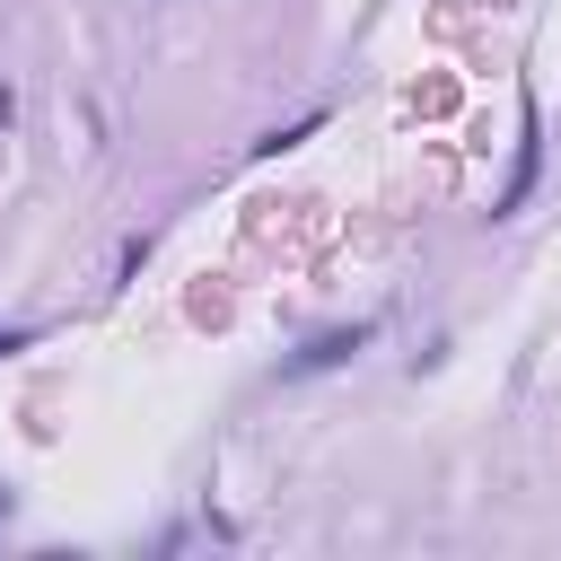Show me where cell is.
I'll return each instance as SVG.
<instances>
[{
    "instance_id": "obj_1",
    "label": "cell",
    "mask_w": 561,
    "mask_h": 561,
    "mask_svg": "<svg viewBox=\"0 0 561 561\" xmlns=\"http://www.w3.org/2000/svg\"><path fill=\"white\" fill-rule=\"evenodd\" d=\"M368 351V324H333V333H316L307 351H289L280 359V386H298V377H324V368H351Z\"/></svg>"
},
{
    "instance_id": "obj_2",
    "label": "cell",
    "mask_w": 561,
    "mask_h": 561,
    "mask_svg": "<svg viewBox=\"0 0 561 561\" xmlns=\"http://www.w3.org/2000/svg\"><path fill=\"white\" fill-rule=\"evenodd\" d=\"M535 175H543V131H535V105H526V140H517V167H508V184L491 193V219H517V202L535 193Z\"/></svg>"
},
{
    "instance_id": "obj_3",
    "label": "cell",
    "mask_w": 561,
    "mask_h": 561,
    "mask_svg": "<svg viewBox=\"0 0 561 561\" xmlns=\"http://www.w3.org/2000/svg\"><path fill=\"white\" fill-rule=\"evenodd\" d=\"M26 342H35L26 324H0V359H9V351H26Z\"/></svg>"
},
{
    "instance_id": "obj_4",
    "label": "cell",
    "mask_w": 561,
    "mask_h": 561,
    "mask_svg": "<svg viewBox=\"0 0 561 561\" xmlns=\"http://www.w3.org/2000/svg\"><path fill=\"white\" fill-rule=\"evenodd\" d=\"M9 123H18V88H0V131H9Z\"/></svg>"
}]
</instances>
